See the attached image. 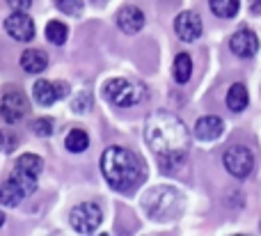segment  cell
I'll return each instance as SVG.
<instances>
[{
	"mask_svg": "<svg viewBox=\"0 0 261 236\" xmlns=\"http://www.w3.org/2000/svg\"><path fill=\"white\" fill-rule=\"evenodd\" d=\"M144 140H147L149 149L153 154L165 156L188 149L190 136L186 124L174 113L158 110V113L149 115L147 122H144Z\"/></svg>",
	"mask_w": 261,
	"mask_h": 236,
	"instance_id": "6da1fadb",
	"label": "cell"
},
{
	"mask_svg": "<svg viewBox=\"0 0 261 236\" xmlns=\"http://www.w3.org/2000/svg\"><path fill=\"white\" fill-rule=\"evenodd\" d=\"M101 172H103L106 181L110 183V188H115L119 193H130L133 188L140 186L147 170H144L142 161L130 149L108 147L101 154Z\"/></svg>",
	"mask_w": 261,
	"mask_h": 236,
	"instance_id": "7a4b0ae2",
	"label": "cell"
},
{
	"mask_svg": "<svg viewBox=\"0 0 261 236\" xmlns=\"http://www.w3.org/2000/svg\"><path fill=\"white\" fill-rule=\"evenodd\" d=\"M142 209L153 220H172L181 211V195L170 186H156L142 197Z\"/></svg>",
	"mask_w": 261,
	"mask_h": 236,
	"instance_id": "3957f363",
	"label": "cell"
},
{
	"mask_svg": "<svg viewBox=\"0 0 261 236\" xmlns=\"http://www.w3.org/2000/svg\"><path fill=\"white\" fill-rule=\"evenodd\" d=\"M103 96L117 108H130L144 99V87L128 78H113L103 85Z\"/></svg>",
	"mask_w": 261,
	"mask_h": 236,
	"instance_id": "277c9868",
	"label": "cell"
},
{
	"mask_svg": "<svg viewBox=\"0 0 261 236\" xmlns=\"http://www.w3.org/2000/svg\"><path fill=\"white\" fill-rule=\"evenodd\" d=\"M41 168H44V163H41L39 156L35 154H23L16 159V165H14L12 174L9 177L14 179V181L18 183V186L25 191V195H32L37 188V177H39Z\"/></svg>",
	"mask_w": 261,
	"mask_h": 236,
	"instance_id": "5b68a950",
	"label": "cell"
},
{
	"mask_svg": "<svg viewBox=\"0 0 261 236\" xmlns=\"http://www.w3.org/2000/svg\"><path fill=\"white\" fill-rule=\"evenodd\" d=\"M71 227L78 234H92L99 229L101 220H103V211L94 204V202H83V204L71 209Z\"/></svg>",
	"mask_w": 261,
	"mask_h": 236,
	"instance_id": "8992f818",
	"label": "cell"
},
{
	"mask_svg": "<svg viewBox=\"0 0 261 236\" xmlns=\"http://www.w3.org/2000/svg\"><path fill=\"white\" fill-rule=\"evenodd\" d=\"M222 161H225L227 172L234 174L236 179H245L254 168L252 151H250L248 147H241V145L229 147V149L225 151V156H222Z\"/></svg>",
	"mask_w": 261,
	"mask_h": 236,
	"instance_id": "52a82bcc",
	"label": "cell"
},
{
	"mask_svg": "<svg viewBox=\"0 0 261 236\" xmlns=\"http://www.w3.org/2000/svg\"><path fill=\"white\" fill-rule=\"evenodd\" d=\"M28 99L23 96V92H7L0 101V115L7 124H18L28 115Z\"/></svg>",
	"mask_w": 261,
	"mask_h": 236,
	"instance_id": "ba28073f",
	"label": "cell"
},
{
	"mask_svg": "<svg viewBox=\"0 0 261 236\" xmlns=\"http://www.w3.org/2000/svg\"><path fill=\"white\" fill-rule=\"evenodd\" d=\"M5 30H7V35L14 37L16 41H32L35 39V21H32L28 14L16 12V9H14L12 16H7Z\"/></svg>",
	"mask_w": 261,
	"mask_h": 236,
	"instance_id": "9c48e42d",
	"label": "cell"
},
{
	"mask_svg": "<svg viewBox=\"0 0 261 236\" xmlns=\"http://www.w3.org/2000/svg\"><path fill=\"white\" fill-rule=\"evenodd\" d=\"M229 48H231V53L239 55V58H252V55L259 50V39L252 30L241 28V30H236L234 35H231Z\"/></svg>",
	"mask_w": 261,
	"mask_h": 236,
	"instance_id": "30bf717a",
	"label": "cell"
},
{
	"mask_svg": "<svg viewBox=\"0 0 261 236\" xmlns=\"http://www.w3.org/2000/svg\"><path fill=\"white\" fill-rule=\"evenodd\" d=\"M174 30L181 41H195L202 35V18L195 12H181L174 21Z\"/></svg>",
	"mask_w": 261,
	"mask_h": 236,
	"instance_id": "8fae6325",
	"label": "cell"
},
{
	"mask_svg": "<svg viewBox=\"0 0 261 236\" xmlns=\"http://www.w3.org/2000/svg\"><path fill=\"white\" fill-rule=\"evenodd\" d=\"M225 131V122L216 115H206V117H199L195 122V138L197 140H204V142H211V140H218Z\"/></svg>",
	"mask_w": 261,
	"mask_h": 236,
	"instance_id": "7c38bea8",
	"label": "cell"
},
{
	"mask_svg": "<svg viewBox=\"0 0 261 236\" xmlns=\"http://www.w3.org/2000/svg\"><path fill=\"white\" fill-rule=\"evenodd\" d=\"M64 94H67V85L64 83H50V81L35 83V101L39 106H53Z\"/></svg>",
	"mask_w": 261,
	"mask_h": 236,
	"instance_id": "4fadbf2b",
	"label": "cell"
},
{
	"mask_svg": "<svg viewBox=\"0 0 261 236\" xmlns=\"http://www.w3.org/2000/svg\"><path fill=\"white\" fill-rule=\"evenodd\" d=\"M117 25H119V30L126 32V35H135V32H140L144 25V14L140 12L138 7H133V5H126V7L119 9V14H117Z\"/></svg>",
	"mask_w": 261,
	"mask_h": 236,
	"instance_id": "5bb4252c",
	"label": "cell"
},
{
	"mask_svg": "<svg viewBox=\"0 0 261 236\" xmlns=\"http://www.w3.org/2000/svg\"><path fill=\"white\" fill-rule=\"evenodd\" d=\"M23 197H28L25 191H23V188L18 186V183L14 181L12 177L5 179L3 186H0V204H3V206H9V209H12V206H18V204H21Z\"/></svg>",
	"mask_w": 261,
	"mask_h": 236,
	"instance_id": "9a60e30c",
	"label": "cell"
},
{
	"mask_svg": "<svg viewBox=\"0 0 261 236\" xmlns=\"http://www.w3.org/2000/svg\"><path fill=\"white\" fill-rule=\"evenodd\" d=\"M46 67H48V58H46L44 50H37V48L23 50V55H21V69H23V71L41 73Z\"/></svg>",
	"mask_w": 261,
	"mask_h": 236,
	"instance_id": "2e32d148",
	"label": "cell"
},
{
	"mask_svg": "<svg viewBox=\"0 0 261 236\" xmlns=\"http://www.w3.org/2000/svg\"><path fill=\"white\" fill-rule=\"evenodd\" d=\"M248 87L243 85V83H234V85L229 87V92H227V106H229V110H234V113H243L245 108H248Z\"/></svg>",
	"mask_w": 261,
	"mask_h": 236,
	"instance_id": "e0dca14e",
	"label": "cell"
},
{
	"mask_svg": "<svg viewBox=\"0 0 261 236\" xmlns=\"http://www.w3.org/2000/svg\"><path fill=\"white\" fill-rule=\"evenodd\" d=\"M190 73H193V60L188 53H179L174 58V81L184 85L190 81Z\"/></svg>",
	"mask_w": 261,
	"mask_h": 236,
	"instance_id": "ac0fdd59",
	"label": "cell"
},
{
	"mask_svg": "<svg viewBox=\"0 0 261 236\" xmlns=\"http://www.w3.org/2000/svg\"><path fill=\"white\" fill-rule=\"evenodd\" d=\"M241 3L239 0H211V12L220 18H231L236 16Z\"/></svg>",
	"mask_w": 261,
	"mask_h": 236,
	"instance_id": "d6986e66",
	"label": "cell"
},
{
	"mask_svg": "<svg viewBox=\"0 0 261 236\" xmlns=\"http://www.w3.org/2000/svg\"><path fill=\"white\" fill-rule=\"evenodd\" d=\"M87 145H90V138H87V133L83 131V128H73V131L67 136V149L73 151V154L85 151Z\"/></svg>",
	"mask_w": 261,
	"mask_h": 236,
	"instance_id": "ffe728a7",
	"label": "cell"
},
{
	"mask_svg": "<svg viewBox=\"0 0 261 236\" xmlns=\"http://www.w3.org/2000/svg\"><path fill=\"white\" fill-rule=\"evenodd\" d=\"M46 37H48L50 44L62 46L64 41H67V37H69V30H67V25H64L62 21H50L48 25H46Z\"/></svg>",
	"mask_w": 261,
	"mask_h": 236,
	"instance_id": "44dd1931",
	"label": "cell"
},
{
	"mask_svg": "<svg viewBox=\"0 0 261 236\" xmlns=\"http://www.w3.org/2000/svg\"><path fill=\"white\" fill-rule=\"evenodd\" d=\"M161 159V170L165 174L176 172L179 168H184L186 163V151H176V154H165V156H158Z\"/></svg>",
	"mask_w": 261,
	"mask_h": 236,
	"instance_id": "7402d4cb",
	"label": "cell"
},
{
	"mask_svg": "<svg viewBox=\"0 0 261 236\" xmlns=\"http://www.w3.org/2000/svg\"><path fill=\"white\" fill-rule=\"evenodd\" d=\"M53 128H55V124L50 117H39L32 122V131H35V136H39V138L53 136Z\"/></svg>",
	"mask_w": 261,
	"mask_h": 236,
	"instance_id": "603a6c76",
	"label": "cell"
},
{
	"mask_svg": "<svg viewBox=\"0 0 261 236\" xmlns=\"http://www.w3.org/2000/svg\"><path fill=\"white\" fill-rule=\"evenodd\" d=\"M58 9L69 16H81L83 14V0H58Z\"/></svg>",
	"mask_w": 261,
	"mask_h": 236,
	"instance_id": "cb8c5ba5",
	"label": "cell"
},
{
	"mask_svg": "<svg viewBox=\"0 0 261 236\" xmlns=\"http://www.w3.org/2000/svg\"><path fill=\"white\" fill-rule=\"evenodd\" d=\"M90 106H92V96L87 94V92H81V94L73 99V110H76V113H85Z\"/></svg>",
	"mask_w": 261,
	"mask_h": 236,
	"instance_id": "d4e9b609",
	"label": "cell"
},
{
	"mask_svg": "<svg viewBox=\"0 0 261 236\" xmlns=\"http://www.w3.org/2000/svg\"><path fill=\"white\" fill-rule=\"evenodd\" d=\"M14 145H16V138H14L9 131H0V149L14 151Z\"/></svg>",
	"mask_w": 261,
	"mask_h": 236,
	"instance_id": "484cf974",
	"label": "cell"
},
{
	"mask_svg": "<svg viewBox=\"0 0 261 236\" xmlns=\"http://www.w3.org/2000/svg\"><path fill=\"white\" fill-rule=\"evenodd\" d=\"M7 5L16 12H25V9L32 7V0H7Z\"/></svg>",
	"mask_w": 261,
	"mask_h": 236,
	"instance_id": "4316f807",
	"label": "cell"
},
{
	"mask_svg": "<svg viewBox=\"0 0 261 236\" xmlns=\"http://www.w3.org/2000/svg\"><path fill=\"white\" fill-rule=\"evenodd\" d=\"M250 12L261 14V0H250Z\"/></svg>",
	"mask_w": 261,
	"mask_h": 236,
	"instance_id": "83f0119b",
	"label": "cell"
},
{
	"mask_svg": "<svg viewBox=\"0 0 261 236\" xmlns=\"http://www.w3.org/2000/svg\"><path fill=\"white\" fill-rule=\"evenodd\" d=\"M3 223H5V216H3V211H0V227H3Z\"/></svg>",
	"mask_w": 261,
	"mask_h": 236,
	"instance_id": "f1b7e54d",
	"label": "cell"
},
{
	"mask_svg": "<svg viewBox=\"0 0 261 236\" xmlns=\"http://www.w3.org/2000/svg\"><path fill=\"white\" fill-rule=\"evenodd\" d=\"M259 229H261V223H259Z\"/></svg>",
	"mask_w": 261,
	"mask_h": 236,
	"instance_id": "f546056e",
	"label": "cell"
}]
</instances>
